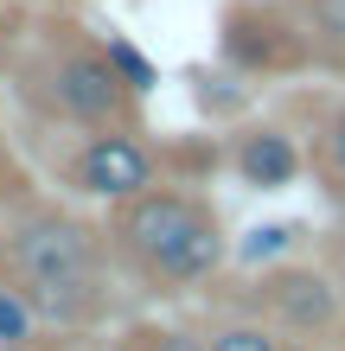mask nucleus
<instances>
[{"label":"nucleus","mask_w":345,"mask_h":351,"mask_svg":"<svg viewBox=\"0 0 345 351\" xmlns=\"http://www.w3.org/2000/svg\"><path fill=\"white\" fill-rule=\"evenodd\" d=\"M103 230L115 275L147 306H179L217 268H230V223L217 198L192 179H160L103 204Z\"/></svg>","instance_id":"nucleus-1"},{"label":"nucleus","mask_w":345,"mask_h":351,"mask_svg":"<svg viewBox=\"0 0 345 351\" xmlns=\"http://www.w3.org/2000/svg\"><path fill=\"white\" fill-rule=\"evenodd\" d=\"M13 84V102L26 115V128L38 134V147L58 134H90V128H121L141 121V96L128 77L115 71V58L103 45V32H90L71 7L32 13L19 51L0 71Z\"/></svg>","instance_id":"nucleus-2"},{"label":"nucleus","mask_w":345,"mask_h":351,"mask_svg":"<svg viewBox=\"0 0 345 351\" xmlns=\"http://www.w3.org/2000/svg\"><path fill=\"white\" fill-rule=\"evenodd\" d=\"M38 167L77 204H115L160 179H192L211 185L224 173L217 134H160L147 121H121V128H90V134H58L38 147Z\"/></svg>","instance_id":"nucleus-3"},{"label":"nucleus","mask_w":345,"mask_h":351,"mask_svg":"<svg viewBox=\"0 0 345 351\" xmlns=\"http://www.w3.org/2000/svg\"><path fill=\"white\" fill-rule=\"evenodd\" d=\"M192 300H211V306H237L262 326H275L288 345H307V351H345V294L326 268L307 256H281V262H262V268H217V275L198 287Z\"/></svg>","instance_id":"nucleus-4"},{"label":"nucleus","mask_w":345,"mask_h":351,"mask_svg":"<svg viewBox=\"0 0 345 351\" xmlns=\"http://www.w3.org/2000/svg\"><path fill=\"white\" fill-rule=\"evenodd\" d=\"M90 268H115L103 211H84L77 198L38 192V185L0 211V287L7 294L26 300L32 287L64 281V275H90Z\"/></svg>","instance_id":"nucleus-5"},{"label":"nucleus","mask_w":345,"mask_h":351,"mask_svg":"<svg viewBox=\"0 0 345 351\" xmlns=\"http://www.w3.org/2000/svg\"><path fill=\"white\" fill-rule=\"evenodd\" d=\"M217 64L237 71L250 90H288L300 77H320L313 38L300 26L294 0H224L217 7Z\"/></svg>","instance_id":"nucleus-6"},{"label":"nucleus","mask_w":345,"mask_h":351,"mask_svg":"<svg viewBox=\"0 0 345 351\" xmlns=\"http://www.w3.org/2000/svg\"><path fill=\"white\" fill-rule=\"evenodd\" d=\"M275 109H281V121H288L294 141H300V160H307L313 192L326 198L333 211H345V90L339 84H326V90L288 84Z\"/></svg>","instance_id":"nucleus-7"},{"label":"nucleus","mask_w":345,"mask_h":351,"mask_svg":"<svg viewBox=\"0 0 345 351\" xmlns=\"http://www.w3.org/2000/svg\"><path fill=\"white\" fill-rule=\"evenodd\" d=\"M217 147H224V173L243 179L250 192H288V185L307 179V160H300V141L281 115H237L217 128Z\"/></svg>","instance_id":"nucleus-8"},{"label":"nucleus","mask_w":345,"mask_h":351,"mask_svg":"<svg viewBox=\"0 0 345 351\" xmlns=\"http://www.w3.org/2000/svg\"><path fill=\"white\" fill-rule=\"evenodd\" d=\"M198 319V339H205V351H288V339L275 332V326H262L250 313H237V306H211L198 300L192 306Z\"/></svg>","instance_id":"nucleus-9"},{"label":"nucleus","mask_w":345,"mask_h":351,"mask_svg":"<svg viewBox=\"0 0 345 351\" xmlns=\"http://www.w3.org/2000/svg\"><path fill=\"white\" fill-rule=\"evenodd\" d=\"M109 351H205V339H198V319H192V313H179V319L128 313Z\"/></svg>","instance_id":"nucleus-10"},{"label":"nucleus","mask_w":345,"mask_h":351,"mask_svg":"<svg viewBox=\"0 0 345 351\" xmlns=\"http://www.w3.org/2000/svg\"><path fill=\"white\" fill-rule=\"evenodd\" d=\"M294 13H300V26L313 38L320 77L345 84V0H294Z\"/></svg>","instance_id":"nucleus-11"},{"label":"nucleus","mask_w":345,"mask_h":351,"mask_svg":"<svg viewBox=\"0 0 345 351\" xmlns=\"http://www.w3.org/2000/svg\"><path fill=\"white\" fill-rule=\"evenodd\" d=\"M186 84H192L198 115H205V121H217V128H224V121H237V115L256 102V90L243 84L237 71H224V64H192V71H186Z\"/></svg>","instance_id":"nucleus-12"},{"label":"nucleus","mask_w":345,"mask_h":351,"mask_svg":"<svg viewBox=\"0 0 345 351\" xmlns=\"http://www.w3.org/2000/svg\"><path fill=\"white\" fill-rule=\"evenodd\" d=\"M300 243L313 250V223L288 217V223H256L250 237H237V243H230V256H237V268H262V262H281V256H294Z\"/></svg>","instance_id":"nucleus-13"},{"label":"nucleus","mask_w":345,"mask_h":351,"mask_svg":"<svg viewBox=\"0 0 345 351\" xmlns=\"http://www.w3.org/2000/svg\"><path fill=\"white\" fill-rule=\"evenodd\" d=\"M32 167H26V154H19V141H13V128L0 121V211H7L13 198H26L32 192Z\"/></svg>","instance_id":"nucleus-14"},{"label":"nucleus","mask_w":345,"mask_h":351,"mask_svg":"<svg viewBox=\"0 0 345 351\" xmlns=\"http://www.w3.org/2000/svg\"><path fill=\"white\" fill-rule=\"evenodd\" d=\"M32 339H38V319L26 313V300H19V294L0 287V351H26Z\"/></svg>","instance_id":"nucleus-15"},{"label":"nucleus","mask_w":345,"mask_h":351,"mask_svg":"<svg viewBox=\"0 0 345 351\" xmlns=\"http://www.w3.org/2000/svg\"><path fill=\"white\" fill-rule=\"evenodd\" d=\"M313 262L326 268V275L339 281V294H345V211L326 223V230H313Z\"/></svg>","instance_id":"nucleus-16"},{"label":"nucleus","mask_w":345,"mask_h":351,"mask_svg":"<svg viewBox=\"0 0 345 351\" xmlns=\"http://www.w3.org/2000/svg\"><path fill=\"white\" fill-rule=\"evenodd\" d=\"M103 45H109V58H115V71L128 77V84H134L141 96H154V84H160V71L147 64V58H141V51L128 45V38H103Z\"/></svg>","instance_id":"nucleus-17"},{"label":"nucleus","mask_w":345,"mask_h":351,"mask_svg":"<svg viewBox=\"0 0 345 351\" xmlns=\"http://www.w3.org/2000/svg\"><path fill=\"white\" fill-rule=\"evenodd\" d=\"M26 26H32V0H0V71H7V58L19 51Z\"/></svg>","instance_id":"nucleus-18"},{"label":"nucleus","mask_w":345,"mask_h":351,"mask_svg":"<svg viewBox=\"0 0 345 351\" xmlns=\"http://www.w3.org/2000/svg\"><path fill=\"white\" fill-rule=\"evenodd\" d=\"M288 351H307V345H288Z\"/></svg>","instance_id":"nucleus-19"}]
</instances>
